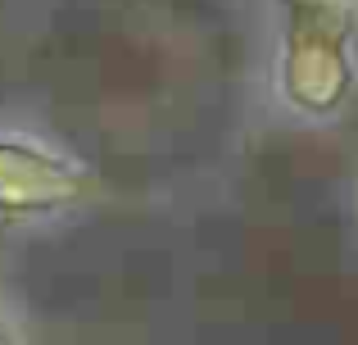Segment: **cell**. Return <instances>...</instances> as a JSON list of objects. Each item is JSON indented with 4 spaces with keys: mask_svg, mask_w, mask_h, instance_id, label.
Instances as JSON below:
<instances>
[{
    "mask_svg": "<svg viewBox=\"0 0 358 345\" xmlns=\"http://www.w3.org/2000/svg\"><path fill=\"white\" fill-rule=\"evenodd\" d=\"M358 82L354 9L345 0H286L281 32V96L308 118L345 109Z\"/></svg>",
    "mask_w": 358,
    "mask_h": 345,
    "instance_id": "1",
    "label": "cell"
}]
</instances>
